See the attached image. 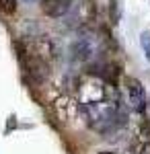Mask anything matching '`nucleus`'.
<instances>
[{"label":"nucleus","mask_w":150,"mask_h":154,"mask_svg":"<svg viewBox=\"0 0 150 154\" xmlns=\"http://www.w3.org/2000/svg\"><path fill=\"white\" fill-rule=\"evenodd\" d=\"M136 154H150V140H142L136 148Z\"/></svg>","instance_id":"9d476101"},{"label":"nucleus","mask_w":150,"mask_h":154,"mask_svg":"<svg viewBox=\"0 0 150 154\" xmlns=\"http://www.w3.org/2000/svg\"><path fill=\"white\" fill-rule=\"evenodd\" d=\"M126 91H127V105L132 107V111L144 113L146 111V105H148V97H146V91H144L142 82L136 80V78H127Z\"/></svg>","instance_id":"39448f33"},{"label":"nucleus","mask_w":150,"mask_h":154,"mask_svg":"<svg viewBox=\"0 0 150 154\" xmlns=\"http://www.w3.org/2000/svg\"><path fill=\"white\" fill-rule=\"evenodd\" d=\"M14 4H17L14 0H0V11H4V12L11 14V12H14V8H17Z\"/></svg>","instance_id":"1a4fd4ad"},{"label":"nucleus","mask_w":150,"mask_h":154,"mask_svg":"<svg viewBox=\"0 0 150 154\" xmlns=\"http://www.w3.org/2000/svg\"><path fill=\"white\" fill-rule=\"evenodd\" d=\"M113 95V88L105 82L103 78L95 76V74H89L84 76L80 82V105H86V103H99V101H105V99H111Z\"/></svg>","instance_id":"20e7f679"},{"label":"nucleus","mask_w":150,"mask_h":154,"mask_svg":"<svg viewBox=\"0 0 150 154\" xmlns=\"http://www.w3.org/2000/svg\"><path fill=\"white\" fill-rule=\"evenodd\" d=\"M82 113L86 115V121L92 130L101 131V134H109V131L117 130L126 123V113L115 99H105L99 103H86L80 105Z\"/></svg>","instance_id":"f03ea898"},{"label":"nucleus","mask_w":150,"mask_h":154,"mask_svg":"<svg viewBox=\"0 0 150 154\" xmlns=\"http://www.w3.org/2000/svg\"><path fill=\"white\" fill-rule=\"evenodd\" d=\"M19 51L27 74L35 82H43L49 76L54 60V43L45 37H29L19 43Z\"/></svg>","instance_id":"f257e3e1"},{"label":"nucleus","mask_w":150,"mask_h":154,"mask_svg":"<svg viewBox=\"0 0 150 154\" xmlns=\"http://www.w3.org/2000/svg\"><path fill=\"white\" fill-rule=\"evenodd\" d=\"M74 0H43V8L52 17H64L70 11Z\"/></svg>","instance_id":"0eeeda50"},{"label":"nucleus","mask_w":150,"mask_h":154,"mask_svg":"<svg viewBox=\"0 0 150 154\" xmlns=\"http://www.w3.org/2000/svg\"><path fill=\"white\" fill-rule=\"evenodd\" d=\"M140 43H142V49H144L146 60L150 62V35H148V31H144V33L140 35Z\"/></svg>","instance_id":"6e6552de"},{"label":"nucleus","mask_w":150,"mask_h":154,"mask_svg":"<svg viewBox=\"0 0 150 154\" xmlns=\"http://www.w3.org/2000/svg\"><path fill=\"white\" fill-rule=\"evenodd\" d=\"M97 154H115V152H97Z\"/></svg>","instance_id":"9b49d317"},{"label":"nucleus","mask_w":150,"mask_h":154,"mask_svg":"<svg viewBox=\"0 0 150 154\" xmlns=\"http://www.w3.org/2000/svg\"><path fill=\"white\" fill-rule=\"evenodd\" d=\"M27 2H33V0H27Z\"/></svg>","instance_id":"f8f14e48"},{"label":"nucleus","mask_w":150,"mask_h":154,"mask_svg":"<svg viewBox=\"0 0 150 154\" xmlns=\"http://www.w3.org/2000/svg\"><path fill=\"white\" fill-rule=\"evenodd\" d=\"M101 51H103V37L97 31L82 29L78 37L72 41L70 56L78 64H91V62H97L101 58Z\"/></svg>","instance_id":"7ed1b4c3"},{"label":"nucleus","mask_w":150,"mask_h":154,"mask_svg":"<svg viewBox=\"0 0 150 154\" xmlns=\"http://www.w3.org/2000/svg\"><path fill=\"white\" fill-rule=\"evenodd\" d=\"M66 19H68V25L70 27H82L84 23H89L92 17V6L89 0H74L72 2V6H70V11L64 14Z\"/></svg>","instance_id":"423d86ee"}]
</instances>
